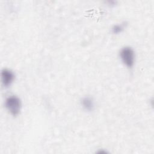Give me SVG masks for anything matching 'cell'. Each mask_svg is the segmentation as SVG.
<instances>
[{"mask_svg":"<svg viewBox=\"0 0 154 154\" xmlns=\"http://www.w3.org/2000/svg\"><path fill=\"white\" fill-rule=\"evenodd\" d=\"M81 105L87 111H92L94 107V100L89 96H86L82 98L81 100Z\"/></svg>","mask_w":154,"mask_h":154,"instance_id":"4","label":"cell"},{"mask_svg":"<svg viewBox=\"0 0 154 154\" xmlns=\"http://www.w3.org/2000/svg\"><path fill=\"white\" fill-rule=\"evenodd\" d=\"M120 57L123 63L129 68L134 66L135 55L134 49L129 46H125L120 52Z\"/></svg>","mask_w":154,"mask_h":154,"instance_id":"2","label":"cell"},{"mask_svg":"<svg viewBox=\"0 0 154 154\" xmlns=\"http://www.w3.org/2000/svg\"><path fill=\"white\" fill-rule=\"evenodd\" d=\"M14 79V73L9 69H4L1 71V81L4 86H10Z\"/></svg>","mask_w":154,"mask_h":154,"instance_id":"3","label":"cell"},{"mask_svg":"<svg viewBox=\"0 0 154 154\" xmlns=\"http://www.w3.org/2000/svg\"><path fill=\"white\" fill-rule=\"evenodd\" d=\"M20 99L16 96H10L5 101V106L8 111L13 116L18 115L21 109Z\"/></svg>","mask_w":154,"mask_h":154,"instance_id":"1","label":"cell"},{"mask_svg":"<svg viewBox=\"0 0 154 154\" xmlns=\"http://www.w3.org/2000/svg\"><path fill=\"white\" fill-rule=\"evenodd\" d=\"M125 26V23L115 25L112 28V32L114 34H119L123 31Z\"/></svg>","mask_w":154,"mask_h":154,"instance_id":"5","label":"cell"}]
</instances>
